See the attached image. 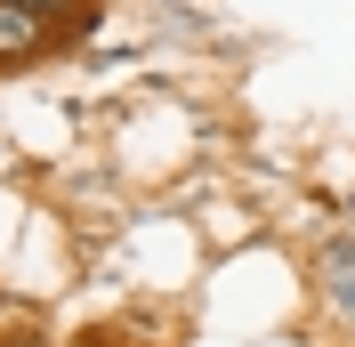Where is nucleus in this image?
Masks as SVG:
<instances>
[{
    "label": "nucleus",
    "mask_w": 355,
    "mask_h": 347,
    "mask_svg": "<svg viewBox=\"0 0 355 347\" xmlns=\"http://www.w3.org/2000/svg\"><path fill=\"white\" fill-rule=\"evenodd\" d=\"M41 49H49L41 17H33L24 0H0V65H17V57H41Z\"/></svg>",
    "instance_id": "f257e3e1"
}]
</instances>
